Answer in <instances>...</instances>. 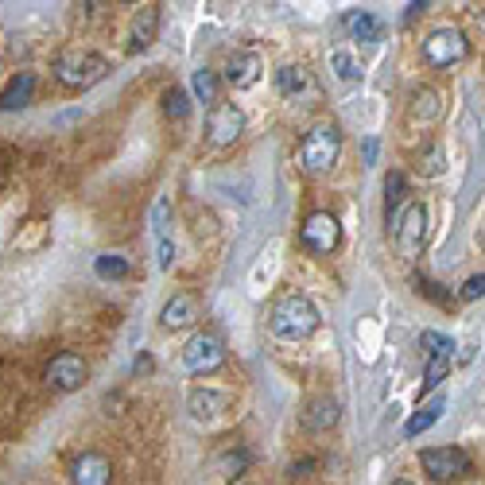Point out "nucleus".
Listing matches in <instances>:
<instances>
[{"label":"nucleus","mask_w":485,"mask_h":485,"mask_svg":"<svg viewBox=\"0 0 485 485\" xmlns=\"http://www.w3.org/2000/svg\"><path fill=\"white\" fill-rule=\"evenodd\" d=\"M268 323H272V334H280V338H291V342L295 338H311L318 330V311H315V303L307 299V295L288 291V295H280V299L272 303Z\"/></svg>","instance_id":"1"},{"label":"nucleus","mask_w":485,"mask_h":485,"mask_svg":"<svg viewBox=\"0 0 485 485\" xmlns=\"http://www.w3.org/2000/svg\"><path fill=\"white\" fill-rule=\"evenodd\" d=\"M98 276L101 280H121V276H128V260L125 256H117V253H105V256H98Z\"/></svg>","instance_id":"25"},{"label":"nucleus","mask_w":485,"mask_h":485,"mask_svg":"<svg viewBox=\"0 0 485 485\" xmlns=\"http://www.w3.org/2000/svg\"><path fill=\"white\" fill-rule=\"evenodd\" d=\"M70 481L74 485H109L113 481V463L98 451H82L70 463Z\"/></svg>","instance_id":"11"},{"label":"nucleus","mask_w":485,"mask_h":485,"mask_svg":"<svg viewBox=\"0 0 485 485\" xmlns=\"http://www.w3.org/2000/svg\"><path fill=\"white\" fill-rule=\"evenodd\" d=\"M481 295H485V272H481V276H470V280L463 283L458 299H463V303H474V299H481Z\"/></svg>","instance_id":"31"},{"label":"nucleus","mask_w":485,"mask_h":485,"mask_svg":"<svg viewBox=\"0 0 485 485\" xmlns=\"http://www.w3.org/2000/svg\"><path fill=\"white\" fill-rule=\"evenodd\" d=\"M183 365H186V373H195V377L221 369V365H226V342L218 334H210V330H198L183 346Z\"/></svg>","instance_id":"5"},{"label":"nucleus","mask_w":485,"mask_h":485,"mask_svg":"<svg viewBox=\"0 0 485 485\" xmlns=\"http://www.w3.org/2000/svg\"><path fill=\"white\" fill-rule=\"evenodd\" d=\"M35 93V74H16L0 90V109H23Z\"/></svg>","instance_id":"18"},{"label":"nucleus","mask_w":485,"mask_h":485,"mask_svg":"<svg viewBox=\"0 0 485 485\" xmlns=\"http://www.w3.org/2000/svg\"><path fill=\"white\" fill-rule=\"evenodd\" d=\"M195 318H198V303H195V295H186V291L168 299V307L160 311V323L168 330H183V326H191Z\"/></svg>","instance_id":"14"},{"label":"nucleus","mask_w":485,"mask_h":485,"mask_svg":"<svg viewBox=\"0 0 485 485\" xmlns=\"http://www.w3.org/2000/svg\"><path fill=\"white\" fill-rule=\"evenodd\" d=\"M455 358H428V369H423V388H439L446 381V373H451Z\"/></svg>","instance_id":"27"},{"label":"nucleus","mask_w":485,"mask_h":485,"mask_svg":"<svg viewBox=\"0 0 485 485\" xmlns=\"http://www.w3.org/2000/svg\"><path fill=\"white\" fill-rule=\"evenodd\" d=\"M420 346L431 353V358H455V342L446 338V334H439V330H423L420 334Z\"/></svg>","instance_id":"24"},{"label":"nucleus","mask_w":485,"mask_h":485,"mask_svg":"<svg viewBox=\"0 0 485 485\" xmlns=\"http://www.w3.org/2000/svg\"><path fill=\"white\" fill-rule=\"evenodd\" d=\"M420 466L428 470L435 481H451V478L470 474V455L463 446H431V451L420 455Z\"/></svg>","instance_id":"9"},{"label":"nucleus","mask_w":485,"mask_h":485,"mask_svg":"<svg viewBox=\"0 0 485 485\" xmlns=\"http://www.w3.org/2000/svg\"><path fill=\"white\" fill-rule=\"evenodd\" d=\"M481 241H485V233H481Z\"/></svg>","instance_id":"37"},{"label":"nucleus","mask_w":485,"mask_h":485,"mask_svg":"<svg viewBox=\"0 0 485 485\" xmlns=\"http://www.w3.org/2000/svg\"><path fill=\"white\" fill-rule=\"evenodd\" d=\"M393 485H411V481H393Z\"/></svg>","instance_id":"36"},{"label":"nucleus","mask_w":485,"mask_h":485,"mask_svg":"<svg viewBox=\"0 0 485 485\" xmlns=\"http://www.w3.org/2000/svg\"><path fill=\"white\" fill-rule=\"evenodd\" d=\"M377 160V140L369 136V140H365V163H373Z\"/></svg>","instance_id":"34"},{"label":"nucleus","mask_w":485,"mask_h":485,"mask_svg":"<svg viewBox=\"0 0 485 485\" xmlns=\"http://www.w3.org/2000/svg\"><path fill=\"white\" fill-rule=\"evenodd\" d=\"M191 411L198 420H214V416H221V411H230V396L214 393V388H195L191 393Z\"/></svg>","instance_id":"17"},{"label":"nucleus","mask_w":485,"mask_h":485,"mask_svg":"<svg viewBox=\"0 0 485 485\" xmlns=\"http://www.w3.org/2000/svg\"><path fill=\"white\" fill-rule=\"evenodd\" d=\"M330 63H334V70H338V78H342V82H353V78L361 74L358 63H353V55L346 51V47H338V51H330Z\"/></svg>","instance_id":"28"},{"label":"nucleus","mask_w":485,"mask_h":485,"mask_svg":"<svg viewBox=\"0 0 485 485\" xmlns=\"http://www.w3.org/2000/svg\"><path fill=\"white\" fill-rule=\"evenodd\" d=\"M191 90H195L198 101L214 109V105L221 101V78H218V70H206V66L195 70V74H191Z\"/></svg>","instance_id":"20"},{"label":"nucleus","mask_w":485,"mask_h":485,"mask_svg":"<svg viewBox=\"0 0 485 485\" xmlns=\"http://www.w3.org/2000/svg\"><path fill=\"white\" fill-rule=\"evenodd\" d=\"M163 113H168L171 121H186V117H191V98H186V90H179V86L163 90Z\"/></svg>","instance_id":"23"},{"label":"nucleus","mask_w":485,"mask_h":485,"mask_svg":"<svg viewBox=\"0 0 485 485\" xmlns=\"http://www.w3.org/2000/svg\"><path fill=\"white\" fill-rule=\"evenodd\" d=\"M105 74H109V63L93 51H70L55 63V78L70 90H86L93 82H101Z\"/></svg>","instance_id":"3"},{"label":"nucleus","mask_w":485,"mask_h":485,"mask_svg":"<svg viewBox=\"0 0 485 485\" xmlns=\"http://www.w3.org/2000/svg\"><path fill=\"white\" fill-rule=\"evenodd\" d=\"M411 125H435L443 117V98H439V90H431V86H423L411 93Z\"/></svg>","instance_id":"15"},{"label":"nucleus","mask_w":485,"mask_h":485,"mask_svg":"<svg viewBox=\"0 0 485 485\" xmlns=\"http://www.w3.org/2000/svg\"><path fill=\"white\" fill-rule=\"evenodd\" d=\"M404 175H400V171H393V175H388V179H385V214H388V221H393V210L400 206V198H404Z\"/></svg>","instance_id":"26"},{"label":"nucleus","mask_w":485,"mask_h":485,"mask_svg":"<svg viewBox=\"0 0 485 485\" xmlns=\"http://www.w3.org/2000/svg\"><path fill=\"white\" fill-rule=\"evenodd\" d=\"M156 31H160V8L156 4H144L133 16V31H128V51H144V47L156 43Z\"/></svg>","instance_id":"13"},{"label":"nucleus","mask_w":485,"mask_h":485,"mask_svg":"<svg viewBox=\"0 0 485 485\" xmlns=\"http://www.w3.org/2000/svg\"><path fill=\"white\" fill-rule=\"evenodd\" d=\"M420 171L423 175H443V148L439 144H431L428 156H420Z\"/></svg>","instance_id":"30"},{"label":"nucleus","mask_w":485,"mask_h":485,"mask_svg":"<svg viewBox=\"0 0 485 485\" xmlns=\"http://www.w3.org/2000/svg\"><path fill=\"white\" fill-rule=\"evenodd\" d=\"M423 8H428V4H423V0H416V4H408V12H404V20H416L420 16V12Z\"/></svg>","instance_id":"35"},{"label":"nucleus","mask_w":485,"mask_h":485,"mask_svg":"<svg viewBox=\"0 0 485 485\" xmlns=\"http://www.w3.org/2000/svg\"><path fill=\"white\" fill-rule=\"evenodd\" d=\"M423 241H428V206L423 203H408L404 214L396 221V248L404 260H416L423 253Z\"/></svg>","instance_id":"6"},{"label":"nucleus","mask_w":485,"mask_h":485,"mask_svg":"<svg viewBox=\"0 0 485 485\" xmlns=\"http://www.w3.org/2000/svg\"><path fill=\"white\" fill-rule=\"evenodd\" d=\"M346 28L353 31V39H365V43L385 39V23L377 20L373 12H353V16H346Z\"/></svg>","instance_id":"21"},{"label":"nucleus","mask_w":485,"mask_h":485,"mask_svg":"<svg viewBox=\"0 0 485 485\" xmlns=\"http://www.w3.org/2000/svg\"><path fill=\"white\" fill-rule=\"evenodd\" d=\"M260 58L253 51H238V55H230L226 58V82L233 90H248V86H256L260 82Z\"/></svg>","instance_id":"12"},{"label":"nucleus","mask_w":485,"mask_h":485,"mask_svg":"<svg viewBox=\"0 0 485 485\" xmlns=\"http://www.w3.org/2000/svg\"><path fill=\"white\" fill-rule=\"evenodd\" d=\"M86 377H90V365L74 350H63L47 365V385H51L55 393H74V388L86 385Z\"/></svg>","instance_id":"8"},{"label":"nucleus","mask_w":485,"mask_h":485,"mask_svg":"<svg viewBox=\"0 0 485 485\" xmlns=\"http://www.w3.org/2000/svg\"><path fill=\"white\" fill-rule=\"evenodd\" d=\"M171 256H175L171 238H160V268H171Z\"/></svg>","instance_id":"33"},{"label":"nucleus","mask_w":485,"mask_h":485,"mask_svg":"<svg viewBox=\"0 0 485 485\" xmlns=\"http://www.w3.org/2000/svg\"><path fill=\"white\" fill-rule=\"evenodd\" d=\"M276 90L283 93V98H295L299 90H307V70L303 66H280L276 70Z\"/></svg>","instance_id":"22"},{"label":"nucleus","mask_w":485,"mask_h":485,"mask_svg":"<svg viewBox=\"0 0 485 485\" xmlns=\"http://www.w3.org/2000/svg\"><path fill=\"white\" fill-rule=\"evenodd\" d=\"M168 221H171V203L168 198H156V206H152V230H156V238H168Z\"/></svg>","instance_id":"29"},{"label":"nucleus","mask_w":485,"mask_h":485,"mask_svg":"<svg viewBox=\"0 0 485 485\" xmlns=\"http://www.w3.org/2000/svg\"><path fill=\"white\" fill-rule=\"evenodd\" d=\"M334 423H338V400H334V396H315V400H307V408H303V428L326 431V428H334Z\"/></svg>","instance_id":"16"},{"label":"nucleus","mask_w":485,"mask_h":485,"mask_svg":"<svg viewBox=\"0 0 485 485\" xmlns=\"http://www.w3.org/2000/svg\"><path fill=\"white\" fill-rule=\"evenodd\" d=\"M245 466H248V455L245 451H233V455L221 458V470H226V474H238V470H245Z\"/></svg>","instance_id":"32"},{"label":"nucleus","mask_w":485,"mask_h":485,"mask_svg":"<svg viewBox=\"0 0 485 485\" xmlns=\"http://www.w3.org/2000/svg\"><path fill=\"white\" fill-rule=\"evenodd\" d=\"M443 411H446V400H443V396H435V400H431V404H423V408L416 411V416H411V420H408V428H404V435H408V439H420V435H423V431H431V428H435V423H439V420H443Z\"/></svg>","instance_id":"19"},{"label":"nucleus","mask_w":485,"mask_h":485,"mask_svg":"<svg viewBox=\"0 0 485 485\" xmlns=\"http://www.w3.org/2000/svg\"><path fill=\"white\" fill-rule=\"evenodd\" d=\"M241 128H245V117L233 101H218L214 109L206 113V136L214 148H230L233 140L241 136Z\"/></svg>","instance_id":"10"},{"label":"nucleus","mask_w":485,"mask_h":485,"mask_svg":"<svg viewBox=\"0 0 485 485\" xmlns=\"http://www.w3.org/2000/svg\"><path fill=\"white\" fill-rule=\"evenodd\" d=\"M338 241H342V226H338L334 214H326V210L311 214L303 221V230H299V245L307 248V253H315V256H330L338 248Z\"/></svg>","instance_id":"7"},{"label":"nucleus","mask_w":485,"mask_h":485,"mask_svg":"<svg viewBox=\"0 0 485 485\" xmlns=\"http://www.w3.org/2000/svg\"><path fill=\"white\" fill-rule=\"evenodd\" d=\"M470 55V39L458 28H439L423 39V63L435 70H451L455 63H463Z\"/></svg>","instance_id":"4"},{"label":"nucleus","mask_w":485,"mask_h":485,"mask_svg":"<svg viewBox=\"0 0 485 485\" xmlns=\"http://www.w3.org/2000/svg\"><path fill=\"white\" fill-rule=\"evenodd\" d=\"M338 152H342L338 125H315L299 144V168L307 175H323V171H330L338 163Z\"/></svg>","instance_id":"2"}]
</instances>
